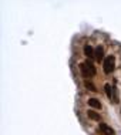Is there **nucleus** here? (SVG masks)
<instances>
[{"instance_id": "nucleus-4", "label": "nucleus", "mask_w": 121, "mask_h": 135, "mask_svg": "<svg viewBox=\"0 0 121 135\" xmlns=\"http://www.w3.org/2000/svg\"><path fill=\"white\" fill-rule=\"evenodd\" d=\"M84 54H86V57L88 58V60H91V58H96V50L93 48L90 44H87V45H84Z\"/></svg>"}, {"instance_id": "nucleus-9", "label": "nucleus", "mask_w": 121, "mask_h": 135, "mask_svg": "<svg viewBox=\"0 0 121 135\" xmlns=\"http://www.w3.org/2000/svg\"><path fill=\"white\" fill-rule=\"evenodd\" d=\"M104 90H105V94H107V97L111 100V98H113V87H111L110 84H105V85H104Z\"/></svg>"}, {"instance_id": "nucleus-3", "label": "nucleus", "mask_w": 121, "mask_h": 135, "mask_svg": "<svg viewBox=\"0 0 121 135\" xmlns=\"http://www.w3.org/2000/svg\"><path fill=\"white\" fill-rule=\"evenodd\" d=\"M114 134L115 131L111 127H108L104 122H100V125H98V135H114Z\"/></svg>"}, {"instance_id": "nucleus-6", "label": "nucleus", "mask_w": 121, "mask_h": 135, "mask_svg": "<svg viewBox=\"0 0 121 135\" xmlns=\"http://www.w3.org/2000/svg\"><path fill=\"white\" fill-rule=\"evenodd\" d=\"M88 105H90L91 108L100 110V108H101V102L98 101L97 98H90V100H88Z\"/></svg>"}, {"instance_id": "nucleus-8", "label": "nucleus", "mask_w": 121, "mask_h": 135, "mask_svg": "<svg viewBox=\"0 0 121 135\" xmlns=\"http://www.w3.org/2000/svg\"><path fill=\"white\" fill-rule=\"evenodd\" d=\"M84 85H86V88H87V90L93 91V92H97V88H96V85L93 84V83H90L88 80H86V81H84Z\"/></svg>"}, {"instance_id": "nucleus-2", "label": "nucleus", "mask_w": 121, "mask_h": 135, "mask_svg": "<svg viewBox=\"0 0 121 135\" xmlns=\"http://www.w3.org/2000/svg\"><path fill=\"white\" fill-rule=\"evenodd\" d=\"M103 68H104V73L105 74H111L113 71H114L115 68V60L113 56H108L104 58L103 61Z\"/></svg>"}, {"instance_id": "nucleus-5", "label": "nucleus", "mask_w": 121, "mask_h": 135, "mask_svg": "<svg viewBox=\"0 0 121 135\" xmlns=\"http://www.w3.org/2000/svg\"><path fill=\"white\" fill-rule=\"evenodd\" d=\"M96 60H97V63H101V60L104 61V48L101 47V45H98L97 48H96Z\"/></svg>"}, {"instance_id": "nucleus-1", "label": "nucleus", "mask_w": 121, "mask_h": 135, "mask_svg": "<svg viewBox=\"0 0 121 135\" xmlns=\"http://www.w3.org/2000/svg\"><path fill=\"white\" fill-rule=\"evenodd\" d=\"M80 70H81V74H83V77L84 78H90L91 75H96V73H97V70H96V67H94V64H93L91 60H88L87 58L84 63H81L80 64Z\"/></svg>"}, {"instance_id": "nucleus-7", "label": "nucleus", "mask_w": 121, "mask_h": 135, "mask_svg": "<svg viewBox=\"0 0 121 135\" xmlns=\"http://www.w3.org/2000/svg\"><path fill=\"white\" fill-rule=\"evenodd\" d=\"M87 115L90 117L91 119H94V121H101V117H100V114H97L96 111H88L87 112Z\"/></svg>"}]
</instances>
